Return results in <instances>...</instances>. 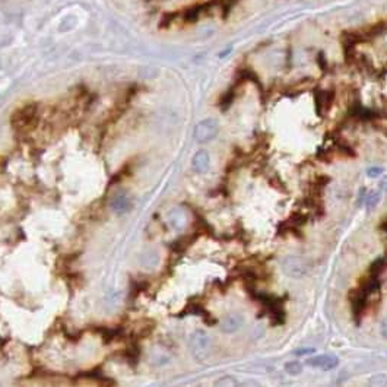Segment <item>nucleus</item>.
<instances>
[{"label":"nucleus","instance_id":"obj_1","mask_svg":"<svg viewBox=\"0 0 387 387\" xmlns=\"http://www.w3.org/2000/svg\"><path fill=\"white\" fill-rule=\"evenodd\" d=\"M38 107L37 104H25L22 107H19L18 110L12 114L11 123L16 130L27 133L29 130L35 129V126L38 125Z\"/></svg>","mask_w":387,"mask_h":387},{"label":"nucleus","instance_id":"obj_2","mask_svg":"<svg viewBox=\"0 0 387 387\" xmlns=\"http://www.w3.org/2000/svg\"><path fill=\"white\" fill-rule=\"evenodd\" d=\"M189 348H190V352L196 360H205L210 352V348H212L210 335L203 329L194 330L190 335V339H189Z\"/></svg>","mask_w":387,"mask_h":387},{"label":"nucleus","instance_id":"obj_3","mask_svg":"<svg viewBox=\"0 0 387 387\" xmlns=\"http://www.w3.org/2000/svg\"><path fill=\"white\" fill-rule=\"evenodd\" d=\"M281 267L284 273L290 278H303L310 272L308 260L300 256H287L285 259H282Z\"/></svg>","mask_w":387,"mask_h":387},{"label":"nucleus","instance_id":"obj_4","mask_svg":"<svg viewBox=\"0 0 387 387\" xmlns=\"http://www.w3.org/2000/svg\"><path fill=\"white\" fill-rule=\"evenodd\" d=\"M218 132H219V127H218L216 120L206 119V120H202L199 125L196 126L194 138L197 139L199 142H209V140L216 138Z\"/></svg>","mask_w":387,"mask_h":387},{"label":"nucleus","instance_id":"obj_5","mask_svg":"<svg viewBox=\"0 0 387 387\" xmlns=\"http://www.w3.org/2000/svg\"><path fill=\"white\" fill-rule=\"evenodd\" d=\"M305 364L311 368L330 371V370H335L339 365V358L333 354H320V355L310 357L308 360L305 361Z\"/></svg>","mask_w":387,"mask_h":387},{"label":"nucleus","instance_id":"obj_6","mask_svg":"<svg viewBox=\"0 0 387 387\" xmlns=\"http://www.w3.org/2000/svg\"><path fill=\"white\" fill-rule=\"evenodd\" d=\"M243 326H244V317L238 313L227 314L221 321V330L224 333L238 332Z\"/></svg>","mask_w":387,"mask_h":387},{"label":"nucleus","instance_id":"obj_7","mask_svg":"<svg viewBox=\"0 0 387 387\" xmlns=\"http://www.w3.org/2000/svg\"><path fill=\"white\" fill-rule=\"evenodd\" d=\"M192 167L197 174H205L210 167V158L206 151H199L192 159Z\"/></svg>","mask_w":387,"mask_h":387},{"label":"nucleus","instance_id":"obj_8","mask_svg":"<svg viewBox=\"0 0 387 387\" xmlns=\"http://www.w3.org/2000/svg\"><path fill=\"white\" fill-rule=\"evenodd\" d=\"M168 221H170V225L176 231H181L186 227V224H187V216H186V213L181 209H174V210L170 212Z\"/></svg>","mask_w":387,"mask_h":387},{"label":"nucleus","instance_id":"obj_9","mask_svg":"<svg viewBox=\"0 0 387 387\" xmlns=\"http://www.w3.org/2000/svg\"><path fill=\"white\" fill-rule=\"evenodd\" d=\"M333 102V92L332 91H320L317 95V110L320 114H326L330 110Z\"/></svg>","mask_w":387,"mask_h":387},{"label":"nucleus","instance_id":"obj_10","mask_svg":"<svg viewBox=\"0 0 387 387\" xmlns=\"http://www.w3.org/2000/svg\"><path fill=\"white\" fill-rule=\"evenodd\" d=\"M158 263H159V256L153 250H148V251L140 254V264H142V267H145L148 270L155 269L158 266Z\"/></svg>","mask_w":387,"mask_h":387},{"label":"nucleus","instance_id":"obj_11","mask_svg":"<svg viewBox=\"0 0 387 387\" xmlns=\"http://www.w3.org/2000/svg\"><path fill=\"white\" fill-rule=\"evenodd\" d=\"M111 209L114 212H117V213H125V212H127L130 209V200L126 196H123V194L116 196L113 199V202H111Z\"/></svg>","mask_w":387,"mask_h":387},{"label":"nucleus","instance_id":"obj_12","mask_svg":"<svg viewBox=\"0 0 387 387\" xmlns=\"http://www.w3.org/2000/svg\"><path fill=\"white\" fill-rule=\"evenodd\" d=\"M151 360L156 365H164L165 362L170 361V354L167 352L165 349H162L161 346H155L152 354H151Z\"/></svg>","mask_w":387,"mask_h":387},{"label":"nucleus","instance_id":"obj_13","mask_svg":"<svg viewBox=\"0 0 387 387\" xmlns=\"http://www.w3.org/2000/svg\"><path fill=\"white\" fill-rule=\"evenodd\" d=\"M368 387H387V375L384 373H377L370 377Z\"/></svg>","mask_w":387,"mask_h":387},{"label":"nucleus","instance_id":"obj_14","mask_svg":"<svg viewBox=\"0 0 387 387\" xmlns=\"http://www.w3.org/2000/svg\"><path fill=\"white\" fill-rule=\"evenodd\" d=\"M284 370H285V373H288L290 375H298V374L303 373V365L298 361H288L284 365Z\"/></svg>","mask_w":387,"mask_h":387},{"label":"nucleus","instance_id":"obj_15","mask_svg":"<svg viewBox=\"0 0 387 387\" xmlns=\"http://www.w3.org/2000/svg\"><path fill=\"white\" fill-rule=\"evenodd\" d=\"M213 387H240V383L231 375H224L215 381Z\"/></svg>","mask_w":387,"mask_h":387},{"label":"nucleus","instance_id":"obj_16","mask_svg":"<svg viewBox=\"0 0 387 387\" xmlns=\"http://www.w3.org/2000/svg\"><path fill=\"white\" fill-rule=\"evenodd\" d=\"M381 174H383V168H381V167H371V168H368V171H367V176L371 177V179H377V177H380Z\"/></svg>","mask_w":387,"mask_h":387},{"label":"nucleus","instance_id":"obj_17","mask_svg":"<svg viewBox=\"0 0 387 387\" xmlns=\"http://www.w3.org/2000/svg\"><path fill=\"white\" fill-rule=\"evenodd\" d=\"M314 352H316V349H314V348H304V349H297L294 354H295V355L303 357V355H310V354H314Z\"/></svg>","mask_w":387,"mask_h":387},{"label":"nucleus","instance_id":"obj_18","mask_svg":"<svg viewBox=\"0 0 387 387\" xmlns=\"http://www.w3.org/2000/svg\"><path fill=\"white\" fill-rule=\"evenodd\" d=\"M240 387H262V384L257 383L256 380H247V381H244L243 384H240Z\"/></svg>","mask_w":387,"mask_h":387},{"label":"nucleus","instance_id":"obj_19","mask_svg":"<svg viewBox=\"0 0 387 387\" xmlns=\"http://www.w3.org/2000/svg\"><path fill=\"white\" fill-rule=\"evenodd\" d=\"M380 332H381V335L384 336V338H387V317L381 321V326H380Z\"/></svg>","mask_w":387,"mask_h":387}]
</instances>
